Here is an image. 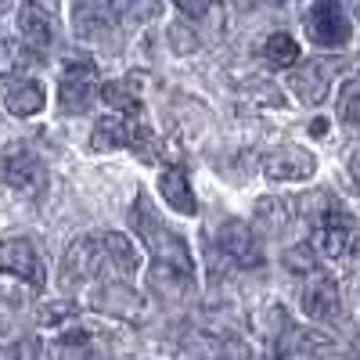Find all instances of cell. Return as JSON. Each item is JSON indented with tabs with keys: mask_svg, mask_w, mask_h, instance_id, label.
<instances>
[{
	"mask_svg": "<svg viewBox=\"0 0 360 360\" xmlns=\"http://www.w3.org/2000/svg\"><path fill=\"white\" fill-rule=\"evenodd\" d=\"M137 274V252L127 234L119 231H98L83 234L79 242L65 249L62 259V285L79 288V285H108V281H130Z\"/></svg>",
	"mask_w": 360,
	"mask_h": 360,
	"instance_id": "obj_1",
	"label": "cell"
},
{
	"mask_svg": "<svg viewBox=\"0 0 360 360\" xmlns=\"http://www.w3.org/2000/svg\"><path fill=\"white\" fill-rule=\"evenodd\" d=\"M130 227L144 242V249L152 252L155 278H176V281H188V285L195 281V259H191L188 242L159 217V209L148 202L144 191L137 195V202L130 209Z\"/></svg>",
	"mask_w": 360,
	"mask_h": 360,
	"instance_id": "obj_2",
	"label": "cell"
},
{
	"mask_svg": "<svg viewBox=\"0 0 360 360\" xmlns=\"http://www.w3.org/2000/svg\"><path fill=\"white\" fill-rule=\"evenodd\" d=\"M90 144L98 148H134L141 159H152L148 144H152V130L144 127V112H115V115H101V123L90 134Z\"/></svg>",
	"mask_w": 360,
	"mask_h": 360,
	"instance_id": "obj_3",
	"label": "cell"
},
{
	"mask_svg": "<svg viewBox=\"0 0 360 360\" xmlns=\"http://www.w3.org/2000/svg\"><path fill=\"white\" fill-rule=\"evenodd\" d=\"M303 29L324 51H339L353 40V25H349L342 0H310L303 11Z\"/></svg>",
	"mask_w": 360,
	"mask_h": 360,
	"instance_id": "obj_4",
	"label": "cell"
},
{
	"mask_svg": "<svg viewBox=\"0 0 360 360\" xmlns=\"http://www.w3.org/2000/svg\"><path fill=\"white\" fill-rule=\"evenodd\" d=\"M101 98V79H98V65L90 58H72L58 83V101H62L65 115H83L94 108V101Z\"/></svg>",
	"mask_w": 360,
	"mask_h": 360,
	"instance_id": "obj_5",
	"label": "cell"
},
{
	"mask_svg": "<svg viewBox=\"0 0 360 360\" xmlns=\"http://www.w3.org/2000/svg\"><path fill=\"white\" fill-rule=\"evenodd\" d=\"M0 184L15 188L18 195L37 198L47 188V169L25 144H8L0 148Z\"/></svg>",
	"mask_w": 360,
	"mask_h": 360,
	"instance_id": "obj_6",
	"label": "cell"
},
{
	"mask_svg": "<svg viewBox=\"0 0 360 360\" xmlns=\"http://www.w3.org/2000/svg\"><path fill=\"white\" fill-rule=\"evenodd\" d=\"M217 249H220L234 266H245V270H256V266H263V259H266L263 238H259L245 220H227V224L217 231Z\"/></svg>",
	"mask_w": 360,
	"mask_h": 360,
	"instance_id": "obj_7",
	"label": "cell"
},
{
	"mask_svg": "<svg viewBox=\"0 0 360 360\" xmlns=\"http://www.w3.org/2000/svg\"><path fill=\"white\" fill-rule=\"evenodd\" d=\"M299 303H303V314L314 317V321H339L342 317V295H339V285L335 278L328 274V270H314V274L303 278V295H299Z\"/></svg>",
	"mask_w": 360,
	"mask_h": 360,
	"instance_id": "obj_8",
	"label": "cell"
},
{
	"mask_svg": "<svg viewBox=\"0 0 360 360\" xmlns=\"http://www.w3.org/2000/svg\"><path fill=\"white\" fill-rule=\"evenodd\" d=\"M0 274L4 278H18L25 285L40 288L44 285V259L40 252L33 249L29 238H8V242H0Z\"/></svg>",
	"mask_w": 360,
	"mask_h": 360,
	"instance_id": "obj_9",
	"label": "cell"
},
{
	"mask_svg": "<svg viewBox=\"0 0 360 360\" xmlns=\"http://www.w3.org/2000/svg\"><path fill=\"white\" fill-rule=\"evenodd\" d=\"M339 69H342V58H310V62H303V69H295L288 86L295 90V98L303 105H321L328 98V90H332V79Z\"/></svg>",
	"mask_w": 360,
	"mask_h": 360,
	"instance_id": "obj_10",
	"label": "cell"
},
{
	"mask_svg": "<svg viewBox=\"0 0 360 360\" xmlns=\"http://www.w3.org/2000/svg\"><path fill=\"white\" fill-rule=\"evenodd\" d=\"M353 245V220L349 213H342L339 205H328L324 213L317 217L314 224V249L324 256V259H339L346 256Z\"/></svg>",
	"mask_w": 360,
	"mask_h": 360,
	"instance_id": "obj_11",
	"label": "cell"
},
{
	"mask_svg": "<svg viewBox=\"0 0 360 360\" xmlns=\"http://www.w3.org/2000/svg\"><path fill=\"white\" fill-rule=\"evenodd\" d=\"M18 37L33 54H44L54 44V11L37 0H25L18 8Z\"/></svg>",
	"mask_w": 360,
	"mask_h": 360,
	"instance_id": "obj_12",
	"label": "cell"
},
{
	"mask_svg": "<svg viewBox=\"0 0 360 360\" xmlns=\"http://www.w3.org/2000/svg\"><path fill=\"white\" fill-rule=\"evenodd\" d=\"M317 169V159L314 152H307V148H278V152H270L263 159V173L270 180H310Z\"/></svg>",
	"mask_w": 360,
	"mask_h": 360,
	"instance_id": "obj_13",
	"label": "cell"
},
{
	"mask_svg": "<svg viewBox=\"0 0 360 360\" xmlns=\"http://www.w3.org/2000/svg\"><path fill=\"white\" fill-rule=\"evenodd\" d=\"M115 18H119L115 0H76V8H72V29L83 40L115 29Z\"/></svg>",
	"mask_w": 360,
	"mask_h": 360,
	"instance_id": "obj_14",
	"label": "cell"
},
{
	"mask_svg": "<svg viewBox=\"0 0 360 360\" xmlns=\"http://www.w3.org/2000/svg\"><path fill=\"white\" fill-rule=\"evenodd\" d=\"M159 195L169 202V209H176V213L184 217H195L198 213V202H195V191L188 184V169L180 162H169L162 173H159Z\"/></svg>",
	"mask_w": 360,
	"mask_h": 360,
	"instance_id": "obj_15",
	"label": "cell"
},
{
	"mask_svg": "<svg viewBox=\"0 0 360 360\" xmlns=\"http://www.w3.org/2000/svg\"><path fill=\"white\" fill-rule=\"evenodd\" d=\"M4 105H8V112L18 115V119L37 115V112L44 108V86L33 83V79H11L8 94H4Z\"/></svg>",
	"mask_w": 360,
	"mask_h": 360,
	"instance_id": "obj_16",
	"label": "cell"
},
{
	"mask_svg": "<svg viewBox=\"0 0 360 360\" xmlns=\"http://www.w3.org/2000/svg\"><path fill=\"white\" fill-rule=\"evenodd\" d=\"M256 224L266 234H285V227L292 224V202L288 198H259L256 202Z\"/></svg>",
	"mask_w": 360,
	"mask_h": 360,
	"instance_id": "obj_17",
	"label": "cell"
},
{
	"mask_svg": "<svg viewBox=\"0 0 360 360\" xmlns=\"http://www.w3.org/2000/svg\"><path fill=\"white\" fill-rule=\"evenodd\" d=\"M299 44L288 37V33H270L266 37V44H263V62L270 65V69H292L295 62H299Z\"/></svg>",
	"mask_w": 360,
	"mask_h": 360,
	"instance_id": "obj_18",
	"label": "cell"
},
{
	"mask_svg": "<svg viewBox=\"0 0 360 360\" xmlns=\"http://www.w3.org/2000/svg\"><path fill=\"white\" fill-rule=\"evenodd\" d=\"M51 353H54V360H86V356L98 353V346H94V335H86L76 328V332H65L51 346Z\"/></svg>",
	"mask_w": 360,
	"mask_h": 360,
	"instance_id": "obj_19",
	"label": "cell"
},
{
	"mask_svg": "<svg viewBox=\"0 0 360 360\" xmlns=\"http://www.w3.org/2000/svg\"><path fill=\"white\" fill-rule=\"evenodd\" d=\"M256 332L263 335V342L270 346V349H274L278 342H281V335L288 332V317H285V310L281 307H263L259 314H256Z\"/></svg>",
	"mask_w": 360,
	"mask_h": 360,
	"instance_id": "obj_20",
	"label": "cell"
},
{
	"mask_svg": "<svg viewBox=\"0 0 360 360\" xmlns=\"http://www.w3.org/2000/svg\"><path fill=\"white\" fill-rule=\"evenodd\" d=\"M335 112L346 127H360V72L349 76L339 90V101H335Z\"/></svg>",
	"mask_w": 360,
	"mask_h": 360,
	"instance_id": "obj_21",
	"label": "cell"
},
{
	"mask_svg": "<svg viewBox=\"0 0 360 360\" xmlns=\"http://www.w3.org/2000/svg\"><path fill=\"white\" fill-rule=\"evenodd\" d=\"M101 101L119 108V112H144L141 108V98H137V90L123 79V83H101Z\"/></svg>",
	"mask_w": 360,
	"mask_h": 360,
	"instance_id": "obj_22",
	"label": "cell"
},
{
	"mask_svg": "<svg viewBox=\"0 0 360 360\" xmlns=\"http://www.w3.org/2000/svg\"><path fill=\"white\" fill-rule=\"evenodd\" d=\"M321 263H317V256H314V245H292L288 252H285V270H292V274H299V278H307V274H314Z\"/></svg>",
	"mask_w": 360,
	"mask_h": 360,
	"instance_id": "obj_23",
	"label": "cell"
},
{
	"mask_svg": "<svg viewBox=\"0 0 360 360\" xmlns=\"http://www.w3.org/2000/svg\"><path fill=\"white\" fill-rule=\"evenodd\" d=\"M209 360H252V349H249V342H242V339H224V342L213 346Z\"/></svg>",
	"mask_w": 360,
	"mask_h": 360,
	"instance_id": "obj_24",
	"label": "cell"
},
{
	"mask_svg": "<svg viewBox=\"0 0 360 360\" xmlns=\"http://www.w3.org/2000/svg\"><path fill=\"white\" fill-rule=\"evenodd\" d=\"M76 317V303H51L40 310V324L44 328H54V324H62V321H72Z\"/></svg>",
	"mask_w": 360,
	"mask_h": 360,
	"instance_id": "obj_25",
	"label": "cell"
},
{
	"mask_svg": "<svg viewBox=\"0 0 360 360\" xmlns=\"http://www.w3.org/2000/svg\"><path fill=\"white\" fill-rule=\"evenodd\" d=\"M0 360H40L37 342H11V346H0Z\"/></svg>",
	"mask_w": 360,
	"mask_h": 360,
	"instance_id": "obj_26",
	"label": "cell"
},
{
	"mask_svg": "<svg viewBox=\"0 0 360 360\" xmlns=\"http://www.w3.org/2000/svg\"><path fill=\"white\" fill-rule=\"evenodd\" d=\"M173 4H176L180 15H188V18H202V15L213 11V0H173Z\"/></svg>",
	"mask_w": 360,
	"mask_h": 360,
	"instance_id": "obj_27",
	"label": "cell"
},
{
	"mask_svg": "<svg viewBox=\"0 0 360 360\" xmlns=\"http://www.w3.org/2000/svg\"><path fill=\"white\" fill-rule=\"evenodd\" d=\"M123 4H127V11L134 15V18H148V15H155V0H123Z\"/></svg>",
	"mask_w": 360,
	"mask_h": 360,
	"instance_id": "obj_28",
	"label": "cell"
},
{
	"mask_svg": "<svg viewBox=\"0 0 360 360\" xmlns=\"http://www.w3.org/2000/svg\"><path fill=\"white\" fill-rule=\"evenodd\" d=\"M349 176H353V184L360 188V152H356V155L349 159Z\"/></svg>",
	"mask_w": 360,
	"mask_h": 360,
	"instance_id": "obj_29",
	"label": "cell"
},
{
	"mask_svg": "<svg viewBox=\"0 0 360 360\" xmlns=\"http://www.w3.org/2000/svg\"><path fill=\"white\" fill-rule=\"evenodd\" d=\"M176 360H209V356H205V353H198V349H184Z\"/></svg>",
	"mask_w": 360,
	"mask_h": 360,
	"instance_id": "obj_30",
	"label": "cell"
},
{
	"mask_svg": "<svg viewBox=\"0 0 360 360\" xmlns=\"http://www.w3.org/2000/svg\"><path fill=\"white\" fill-rule=\"evenodd\" d=\"M353 266H356V274H360V242L353 245Z\"/></svg>",
	"mask_w": 360,
	"mask_h": 360,
	"instance_id": "obj_31",
	"label": "cell"
},
{
	"mask_svg": "<svg viewBox=\"0 0 360 360\" xmlns=\"http://www.w3.org/2000/svg\"><path fill=\"white\" fill-rule=\"evenodd\" d=\"M37 4H44V8H51V11H58V4H62V0H37Z\"/></svg>",
	"mask_w": 360,
	"mask_h": 360,
	"instance_id": "obj_32",
	"label": "cell"
},
{
	"mask_svg": "<svg viewBox=\"0 0 360 360\" xmlns=\"http://www.w3.org/2000/svg\"><path fill=\"white\" fill-rule=\"evenodd\" d=\"M346 4H349V11H353V15L360 18V0H346Z\"/></svg>",
	"mask_w": 360,
	"mask_h": 360,
	"instance_id": "obj_33",
	"label": "cell"
},
{
	"mask_svg": "<svg viewBox=\"0 0 360 360\" xmlns=\"http://www.w3.org/2000/svg\"><path fill=\"white\" fill-rule=\"evenodd\" d=\"M86 360H108V356H101V353H94V356H86Z\"/></svg>",
	"mask_w": 360,
	"mask_h": 360,
	"instance_id": "obj_34",
	"label": "cell"
},
{
	"mask_svg": "<svg viewBox=\"0 0 360 360\" xmlns=\"http://www.w3.org/2000/svg\"><path fill=\"white\" fill-rule=\"evenodd\" d=\"M4 4H8V0H0V8H4Z\"/></svg>",
	"mask_w": 360,
	"mask_h": 360,
	"instance_id": "obj_35",
	"label": "cell"
},
{
	"mask_svg": "<svg viewBox=\"0 0 360 360\" xmlns=\"http://www.w3.org/2000/svg\"><path fill=\"white\" fill-rule=\"evenodd\" d=\"M356 278H360V274H356Z\"/></svg>",
	"mask_w": 360,
	"mask_h": 360,
	"instance_id": "obj_36",
	"label": "cell"
}]
</instances>
